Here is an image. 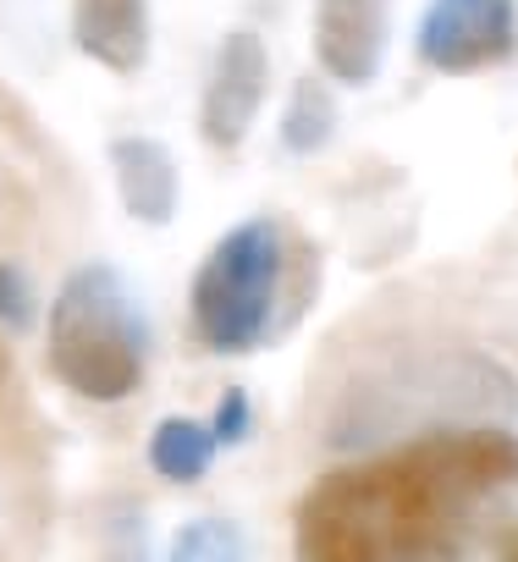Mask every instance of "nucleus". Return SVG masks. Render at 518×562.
Instances as JSON below:
<instances>
[{
  "mask_svg": "<svg viewBox=\"0 0 518 562\" xmlns=\"http://www.w3.org/2000/svg\"><path fill=\"white\" fill-rule=\"evenodd\" d=\"M518 485L513 425H452L320 474L293 513L299 562H452Z\"/></svg>",
  "mask_w": 518,
  "mask_h": 562,
  "instance_id": "f257e3e1",
  "label": "nucleus"
},
{
  "mask_svg": "<svg viewBox=\"0 0 518 562\" xmlns=\"http://www.w3.org/2000/svg\"><path fill=\"white\" fill-rule=\"evenodd\" d=\"M518 381L474 348L403 359L353 381L331 414V447H392L452 425H513Z\"/></svg>",
  "mask_w": 518,
  "mask_h": 562,
  "instance_id": "f03ea898",
  "label": "nucleus"
},
{
  "mask_svg": "<svg viewBox=\"0 0 518 562\" xmlns=\"http://www.w3.org/2000/svg\"><path fill=\"white\" fill-rule=\"evenodd\" d=\"M50 370L89 403H122L138 392L149 364V321L111 265H78L45 315Z\"/></svg>",
  "mask_w": 518,
  "mask_h": 562,
  "instance_id": "7ed1b4c3",
  "label": "nucleus"
},
{
  "mask_svg": "<svg viewBox=\"0 0 518 562\" xmlns=\"http://www.w3.org/2000/svg\"><path fill=\"white\" fill-rule=\"evenodd\" d=\"M282 226L271 215H254L232 226L193 276V331L210 353H248L271 337L277 299H282Z\"/></svg>",
  "mask_w": 518,
  "mask_h": 562,
  "instance_id": "20e7f679",
  "label": "nucleus"
},
{
  "mask_svg": "<svg viewBox=\"0 0 518 562\" xmlns=\"http://www.w3.org/2000/svg\"><path fill=\"white\" fill-rule=\"evenodd\" d=\"M518 45V0H430L419 18V61L463 78L496 67Z\"/></svg>",
  "mask_w": 518,
  "mask_h": 562,
  "instance_id": "39448f33",
  "label": "nucleus"
},
{
  "mask_svg": "<svg viewBox=\"0 0 518 562\" xmlns=\"http://www.w3.org/2000/svg\"><path fill=\"white\" fill-rule=\"evenodd\" d=\"M271 89V50L254 29H232L215 50L210 83H204V105H199V133L215 149H237L266 105Z\"/></svg>",
  "mask_w": 518,
  "mask_h": 562,
  "instance_id": "423d86ee",
  "label": "nucleus"
},
{
  "mask_svg": "<svg viewBox=\"0 0 518 562\" xmlns=\"http://www.w3.org/2000/svg\"><path fill=\"white\" fill-rule=\"evenodd\" d=\"M386 34L392 0H315V56L348 89L375 83L386 61Z\"/></svg>",
  "mask_w": 518,
  "mask_h": 562,
  "instance_id": "0eeeda50",
  "label": "nucleus"
},
{
  "mask_svg": "<svg viewBox=\"0 0 518 562\" xmlns=\"http://www.w3.org/2000/svg\"><path fill=\"white\" fill-rule=\"evenodd\" d=\"M72 45L105 72H144L149 61V0H72Z\"/></svg>",
  "mask_w": 518,
  "mask_h": 562,
  "instance_id": "6e6552de",
  "label": "nucleus"
},
{
  "mask_svg": "<svg viewBox=\"0 0 518 562\" xmlns=\"http://www.w3.org/2000/svg\"><path fill=\"white\" fill-rule=\"evenodd\" d=\"M111 171H116V193L127 204L133 221L144 226H166L177 215V199H182V177H177V160L160 138H116L111 144Z\"/></svg>",
  "mask_w": 518,
  "mask_h": 562,
  "instance_id": "1a4fd4ad",
  "label": "nucleus"
},
{
  "mask_svg": "<svg viewBox=\"0 0 518 562\" xmlns=\"http://www.w3.org/2000/svg\"><path fill=\"white\" fill-rule=\"evenodd\" d=\"M215 452H221V441H215V430L199 425V419H160L155 436H149V469H155L160 480H171V485L204 480L210 463H215Z\"/></svg>",
  "mask_w": 518,
  "mask_h": 562,
  "instance_id": "9d476101",
  "label": "nucleus"
},
{
  "mask_svg": "<svg viewBox=\"0 0 518 562\" xmlns=\"http://www.w3.org/2000/svg\"><path fill=\"white\" fill-rule=\"evenodd\" d=\"M337 133V94L320 78H299L282 111V144L293 155H320Z\"/></svg>",
  "mask_w": 518,
  "mask_h": 562,
  "instance_id": "9b49d317",
  "label": "nucleus"
},
{
  "mask_svg": "<svg viewBox=\"0 0 518 562\" xmlns=\"http://www.w3.org/2000/svg\"><path fill=\"white\" fill-rule=\"evenodd\" d=\"M166 562H248V540L232 518H193L177 529Z\"/></svg>",
  "mask_w": 518,
  "mask_h": 562,
  "instance_id": "f8f14e48",
  "label": "nucleus"
},
{
  "mask_svg": "<svg viewBox=\"0 0 518 562\" xmlns=\"http://www.w3.org/2000/svg\"><path fill=\"white\" fill-rule=\"evenodd\" d=\"M0 321H7L12 331L34 326V288L12 259H0Z\"/></svg>",
  "mask_w": 518,
  "mask_h": 562,
  "instance_id": "ddd939ff",
  "label": "nucleus"
},
{
  "mask_svg": "<svg viewBox=\"0 0 518 562\" xmlns=\"http://www.w3.org/2000/svg\"><path fill=\"white\" fill-rule=\"evenodd\" d=\"M210 430H215V441L221 447H237L248 430H254V408H248V392H221V408H215V419H210Z\"/></svg>",
  "mask_w": 518,
  "mask_h": 562,
  "instance_id": "4468645a",
  "label": "nucleus"
},
{
  "mask_svg": "<svg viewBox=\"0 0 518 562\" xmlns=\"http://www.w3.org/2000/svg\"><path fill=\"white\" fill-rule=\"evenodd\" d=\"M496 562H518V524H507L496 535Z\"/></svg>",
  "mask_w": 518,
  "mask_h": 562,
  "instance_id": "2eb2a0df",
  "label": "nucleus"
}]
</instances>
